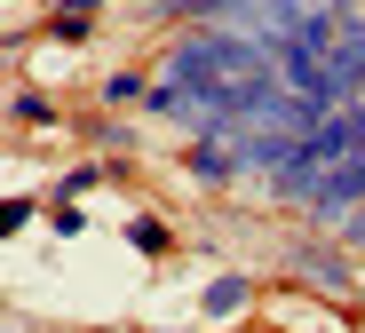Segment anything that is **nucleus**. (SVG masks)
<instances>
[{"label": "nucleus", "mask_w": 365, "mask_h": 333, "mask_svg": "<svg viewBox=\"0 0 365 333\" xmlns=\"http://www.w3.org/2000/svg\"><path fill=\"white\" fill-rule=\"evenodd\" d=\"M128 238H135L143 254H167V222H151V215H135V222H128Z\"/></svg>", "instance_id": "7"}, {"label": "nucleus", "mask_w": 365, "mask_h": 333, "mask_svg": "<svg viewBox=\"0 0 365 333\" xmlns=\"http://www.w3.org/2000/svg\"><path fill=\"white\" fill-rule=\"evenodd\" d=\"M207 302H215V317H238V309H247V278H222Z\"/></svg>", "instance_id": "6"}, {"label": "nucleus", "mask_w": 365, "mask_h": 333, "mask_svg": "<svg viewBox=\"0 0 365 333\" xmlns=\"http://www.w3.org/2000/svg\"><path fill=\"white\" fill-rule=\"evenodd\" d=\"M365 207V151L357 159H334L326 175H318V190H310V215L318 222H341V215H357Z\"/></svg>", "instance_id": "2"}, {"label": "nucleus", "mask_w": 365, "mask_h": 333, "mask_svg": "<svg viewBox=\"0 0 365 333\" xmlns=\"http://www.w3.org/2000/svg\"><path fill=\"white\" fill-rule=\"evenodd\" d=\"M341 222H349V238H357V246H365V207H357V215H341Z\"/></svg>", "instance_id": "8"}, {"label": "nucleus", "mask_w": 365, "mask_h": 333, "mask_svg": "<svg viewBox=\"0 0 365 333\" xmlns=\"http://www.w3.org/2000/svg\"><path fill=\"white\" fill-rule=\"evenodd\" d=\"M191 175H199V183H222V175H230V151L199 143V151H191Z\"/></svg>", "instance_id": "3"}, {"label": "nucleus", "mask_w": 365, "mask_h": 333, "mask_svg": "<svg viewBox=\"0 0 365 333\" xmlns=\"http://www.w3.org/2000/svg\"><path fill=\"white\" fill-rule=\"evenodd\" d=\"M167 80H182V88H255V80H278V48L270 40H238V32L175 40Z\"/></svg>", "instance_id": "1"}, {"label": "nucleus", "mask_w": 365, "mask_h": 333, "mask_svg": "<svg viewBox=\"0 0 365 333\" xmlns=\"http://www.w3.org/2000/svg\"><path fill=\"white\" fill-rule=\"evenodd\" d=\"M103 96H111V103H151V80H135V72H119V80H103Z\"/></svg>", "instance_id": "5"}, {"label": "nucleus", "mask_w": 365, "mask_h": 333, "mask_svg": "<svg viewBox=\"0 0 365 333\" xmlns=\"http://www.w3.org/2000/svg\"><path fill=\"white\" fill-rule=\"evenodd\" d=\"M64 9H103V0H64Z\"/></svg>", "instance_id": "9"}, {"label": "nucleus", "mask_w": 365, "mask_h": 333, "mask_svg": "<svg viewBox=\"0 0 365 333\" xmlns=\"http://www.w3.org/2000/svg\"><path fill=\"white\" fill-rule=\"evenodd\" d=\"M302 278H326V286H349V270H341V262H334V254H318V246H310V254H302Z\"/></svg>", "instance_id": "4"}]
</instances>
